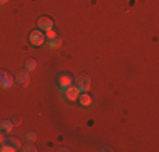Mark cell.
I'll return each mask as SVG.
<instances>
[{
  "instance_id": "obj_1",
  "label": "cell",
  "mask_w": 159,
  "mask_h": 152,
  "mask_svg": "<svg viewBox=\"0 0 159 152\" xmlns=\"http://www.w3.org/2000/svg\"><path fill=\"white\" fill-rule=\"evenodd\" d=\"M73 85L80 90V93H86L92 86V83H90V78L86 74H80L76 79H73Z\"/></svg>"
},
{
  "instance_id": "obj_2",
  "label": "cell",
  "mask_w": 159,
  "mask_h": 152,
  "mask_svg": "<svg viewBox=\"0 0 159 152\" xmlns=\"http://www.w3.org/2000/svg\"><path fill=\"white\" fill-rule=\"evenodd\" d=\"M29 41H31V44L32 46H43L44 42H46V36H44V32L43 30H39V29H36V30H32L31 34H29Z\"/></svg>"
},
{
  "instance_id": "obj_3",
  "label": "cell",
  "mask_w": 159,
  "mask_h": 152,
  "mask_svg": "<svg viewBox=\"0 0 159 152\" xmlns=\"http://www.w3.org/2000/svg\"><path fill=\"white\" fill-rule=\"evenodd\" d=\"M37 27H39V30L46 32V30L54 27V22H52L49 17H41V19H37Z\"/></svg>"
},
{
  "instance_id": "obj_4",
  "label": "cell",
  "mask_w": 159,
  "mask_h": 152,
  "mask_svg": "<svg viewBox=\"0 0 159 152\" xmlns=\"http://www.w3.org/2000/svg\"><path fill=\"white\" fill-rule=\"evenodd\" d=\"M14 85V78L7 71H0V86L2 88H10Z\"/></svg>"
},
{
  "instance_id": "obj_5",
  "label": "cell",
  "mask_w": 159,
  "mask_h": 152,
  "mask_svg": "<svg viewBox=\"0 0 159 152\" xmlns=\"http://www.w3.org/2000/svg\"><path fill=\"white\" fill-rule=\"evenodd\" d=\"M78 96H80V90L75 85H71L70 88L64 90V98H66V100L75 101V100H78Z\"/></svg>"
},
{
  "instance_id": "obj_6",
  "label": "cell",
  "mask_w": 159,
  "mask_h": 152,
  "mask_svg": "<svg viewBox=\"0 0 159 152\" xmlns=\"http://www.w3.org/2000/svg\"><path fill=\"white\" fill-rule=\"evenodd\" d=\"M58 85H59V88L64 91L66 88H70V86L73 85V78H71L70 74H61L58 78Z\"/></svg>"
},
{
  "instance_id": "obj_7",
  "label": "cell",
  "mask_w": 159,
  "mask_h": 152,
  "mask_svg": "<svg viewBox=\"0 0 159 152\" xmlns=\"http://www.w3.org/2000/svg\"><path fill=\"white\" fill-rule=\"evenodd\" d=\"M16 81L19 85H27L29 83V71L24 69V71H19L17 76H16Z\"/></svg>"
},
{
  "instance_id": "obj_8",
  "label": "cell",
  "mask_w": 159,
  "mask_h": 152,
  "mask_svg": "<svg viewBox=\"0 0 159 152\" xmlns=\"http://www.w3.org/2000/svg\"><path fill=\"white\" fill-rule=\"evenodd\" d=\"M12 128H14V123H12L10 120L0 122V130H2L3 134H10V132H12Z\"/></svg>"
},
{
  "instance_id": "obj_9",
  "label": "cell",
  "mask_w": 159,
  "mask_h": 152,
  "mask_svg": "<svg viewBox=\"0 0 159 152\" xmlns=\"http://www.w3.org/2000/svg\"><path fill=\"white\" fill-rule=\"evenodd\" d=\"M78 100H80V103H81V106L92 105V96H90V95H86V93H80Z\"/></svg>"
},
{
  "instance_id": "obj_10",
  "label": "cell",
  "mask_w": 159,
  "mask_h": 152,
  "mask_svg": "<svg viewBox=\"0 0 159 152\" xmlns=\"http://www.w3.org/2000/svg\"><path fill=\"white\" fill-rule=\"evenodd\" d=\"M61 44H63V41L59 39V37H54V39L48 41V47L49 49H58V47H61Z\"/></svg>"
},
{
  "instance_id": "obj_11",
  "label": "cell",
  "mask_w": 159,
  "mask_h": 152,
  "mask_svg": "<svg viewBox=\"0 0 159 152\" xmlns=\"http://www.w3.org/2000/svg\"><path fill=\"white\" fill-rule=\"evenodd\" d=\"M14 150H17V149H16L14 145H10L7 140H5L3 144H0V152H14Z\"/></svg>"
},
{
  "instance_id": "obj_12",
  "label": "cell",
  "mask_w": 159,
  "mask_h": 152,
  "mask_svg": "<svg viewBox=\"0 0 159 152\" xmlns=\"http://www.w3.org/2000/svg\"><path fill=\"white\" fill-rule=\"evenodd\" d=\"M7 142H9L10 145H14L16 149H20V140L16 139V137H7Z\"/></svg>"
},
{
  "instance_id": "obj_13",
  "label": "cell",
  "mask_w": 159,
  "mask_h": 152,
  "mask_svg": "<svg viewBox=\"0 0 159 152\" xmlns=\"http://www.w3.org/2000/svg\"><path fill=\"white\" fill-rule=\"evenodd\" d=\"M36 66H37L36 59H27V63H25V68H27V71H29V73H32V71L36 69Z\"/></svg>"
},
{
  "instance_id": "obj_14",
  "label": "cell",
  "mask_w": 159,
  "mask_h": 152,
  "mask_svg": "<svg viewBox=\"0 0 159 152\" xmlns=\"http://www.w3.org/2000/svg\"><path fill=\"white\" fill-rule=\"evenodd\" d=\"M46 39H54V37H58V34H56V30H54V27L52 29H49V30H46Z\"/></svg>"
},
{
  "instance_id": "obj_15",
  "label": "cell",
  "mask_w": 159,
  "mask_h": 152,
  "mask_svg": "<svg viewBox=\"0 0 159 152\" xmlns=\"http://www.w3.org/2000/svg\"><path fill=\"white\" fill-rule=\"evenodd\" d=\"M25 139H27L29 142H34V140H36V134H34V132H25Z\"/></svg>"
},
{
  "instance_id": "obj_16",
  "label": "cell",
  "mask_w": 159,
  "mask_h": 152,
  "mask_svg": "<svg viewBox=\"0 0 159 152\" xmlns=\"http://www.w3.org/2000/svg\"><path fill=\"white\" fill-rule=\"evenodd\" d=\"M22 150H24V152H36L37 149H36V147L32 145V144H29V145H25V147H24V149H22Z\"/></svg>"
},
{
  "instance_id": "obj_17",
  "label": "cell",
  "mask_w": 159,
  "mask_h": 152,
  "mask_svg": "<svg viewBox=\"0 0 159 152\" xmlns=\"http://www.w3.org/2000/svg\"><path fill=\"white\" fill-rule=\"evenodd\" d=\"M5 140H7V135L3 134L2 130H0V144H3V142H5Z\"/></svg>"
},
{
  "instance_id": "obj_18",
  "label": "cell",
  "mask_w": 159,
  "mask_h": 152,
  "mask_svg": "<svg viewBox=\"0 0 159 152\" xmlns=\"http://www.w3.org/2000/svg\"><path fill=\"white\" fill-rule=\"evenodd\" d=\"M12 123H14V127H17V125H20V118H16V120L12 122Z\"/></svg>"
},
{
  "instance_id": "obj_19",
  "label": "cell",
  "mask_w": 159,
  "mask_h": 152,
  "mask_svg": "<svg viewBox=\"0 0 159 152\" xmlns=\"http://www.w3.org/2000/svg\"><path fill=\"white\" fill-rule=\"evenodd\" d=\"M9 0H0V5H3V3H7Z\"/></svg>"
}]
</instances>
